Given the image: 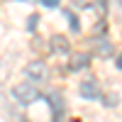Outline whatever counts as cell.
I'll return each instance as SVG.
<instances>
[{
    "instance_id": "10",
    "label": "cell",
    "mask_w": 122,
    "mask_h": 122,
    "mask_svg": "<svg viewBox=\"0 0 122 122\" xmlns=\"http://www.w3.org/2000/svg\"><path fill=\"white\" fill-rule=\"evenodd\" d=\"M42 5H46V7H56L59 0H42Z\"/></svg>"
},
{
    "instance_id": "3",
    "label": "cell",
    "mask_w": 122,
    "mask_h": 122,
    "mask_svg": "<svg viewBox=\"0 0 122 122\" xmlns=\"http://www.w3.org/2000/svg\"><path fill=\"white\" fill-rule=\"evenodd\" d=\"M81 95L88 98V100H98V98H100V86H98V81H93V78L83 81V83H81Z\"/></svg>"
},
{
    "instance_id": "4",
    "label": "cell",
    "mask_w": 122,
    "mask_h": 122,
    "mask_svg": "<svg viewBox=\"0 0 122 122\" xmlns=\"http://www.w3.org/2000/svg\"><path fill=\"white\" fill-rule=\"evenodd\" d=\"M49 105H51V112H54V117H59L61 115V110H64V100H61V95L56 93H49Z\"/></svg>"
},
{
    "instance_id": "9",
    "label": "cell",
    "mask_w": 122,
    "mask_h": 122,
    "mask_svg": "<svg viewBox=\"0 0 122 122\" xmlns=\"http://www.w3.org/2000/svg\"><path fill=\"white\" fill-rule=\"evenodd\" d=\"M37 27V15H29V20H27V29H34Z\"/></svg>"
},
{
    "instance_id": "5",
    "label": "cell",
    "mask_w": 122,
    "mask_h": 122,
    "mask_svg": "<svg viewBox=\"0 0 122 122\" xmlns=\"http://www.w3.org/2000/svg\"><path fill=\"white\" fill-rule=\"evenodd\" d=\"M112 54V44L107 39H98L95 42V56H110Z\"/></svg>"
},
{
    "instance_id": "6",
    "label": "cell",
    "mask_w": 122,
    "mask_h": 122,
    "mask_svg": "<svg viewBox=\"0 0 122 122\" xmlns=\"http://www.w3.org/2000/svg\"><path fill=\"white\" fill-rule=\"evenodd\" d=\"M51 46H54V51H59V54H66L68 51V42H66L64 37H59V34L51 39Z\"/></svg>"
},
{
    "instance_id": "1",
    "label": "cell",
    "mask_w": 122,
    "mask_h": 122,
    "mask_svg": "<svg viewBox=\"0 0 122 122\" xmlns=\"http://www.w3.org/2000/svg\"><path fill=\"white\" fill-rule=\"evenodd\" d=\"M12 95L17 103H22V105H29V103H34V100H39V90L34 86H29V83H20L12 88Z\"/></svg>"
},
{
    "instance_id": "2",
    "label": "cell",
    "mask_w": 122,
    "mask_h": 122,
    "mask_svg": "<svg viewBox=\"0 0 122 122\" xmlns=\"http://www.w3.org/2000/svg\"><path fill=\"white\" fill-rule=\"evenodd\" d=\"M25 73H27L29 81H44V76H46L44 61H29V64L25 66Z\"/></svg>"
},
{
    "instance_id": "8",
    "label": "cell",
    "mask_w": 122,
    "mask_h": 122,
    "mask_svg": "<svg viewBox=\"0 0 122 122\" xmlns=\"http://www.w3.org/2000/svg\"><path fill=\"white\" fill-rule=\"evenodd\" d=\"M105 105H110V107H112V105H117V95H115V93H110V95L105 98Z\"/></svg>"
},
{
    "instance_id": "7",
    "label": "cell",
    "mask_w": 122,
    "mask_h": 122,
    "mask_svg": "<svg viewBox=\"0 0 122 122\" xmlns=\"http://www.w3.org/2000/svg\"><path fill=\"white\" fill-rule=\"evenodd\" d=\"M83 66H88V56H86V54H76L71 68H83Z\"/></svg>"
},
{
    "instance_id": "11",
    "label": "cell",
    "mask_w": 122,
    "mask_h": 122,
    "mask_svg": "<svg viewBox=\"0 0 122 122\" xmlns=\"http://www.w3.org/2000/svg\"><path fill=\"white\" fill-rule=\"evenodd\" d=\"M117 68H122V54H120V59H117Z\"/></svg>"
}]
</instances>
